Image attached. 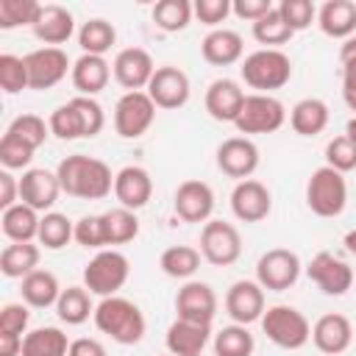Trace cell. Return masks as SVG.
Wrapping results in <instances>:
<instances>
[{
    "label": "cell",
    "mask_w": 356,
    "mask_h": 356,
    "mask_svg": "<svg viewBox=\"0 0 356 356\" xmlns=\"http://www.w3.org/2000/svg\"><path fill=\"white\" fill-rule=\"evenodd\" d=\"M275 6L270 0H234L231 3V14L245 19V22H259L264 14H270Z\"/></svg>",
    "instance_id": "f5cc1de1"
},
{
    "label": "cell",
    "mask_w": 356,
    "mask_h": 356,
    "mask_svg": "<svg viewBox=\"0 0 356 356\" xmlns=\"http://www.w3.org/2000/svg\"><path fill=\"white\" fill-rule=\"evenodd\" d=\"M175 314L178 320L211 325L217 314V295L206 281H186L175 295Z\"/></svg>",
    "instance_id": "e0dca14e"
},
{
    "label": "cell",
    "mask_w": 356,
    "mask_h": 356,
    "mask_svg": "<svg viewBox=\"0 0 356 356\" xmlns=\"http://www.w3.org/2000/svg\"><path fill=\"white\" fill-rule=\"evenodd\" d=\"M153 72L156 64L145 47H122L111 61V75L125 92H145Z\"/></svg>",
    "instance_id": "5bb4252c"
},
{
    "label": "cell",
    "mask_w": 356,
    "mask_h": 356,
    "mask_svg": "<svg viewBox=\"0 0 356 356\" xmlns=\"http://www.w3.org/2000/svg\"><path fill=\"white\" fill-rule=\"evenodd\" d=\"M75 242H78L81 248H89V250H106L100 214H83V217L75 222Z\"/></svg>",
    "instance_id": "681fc988"
},
{
    "label": "cell",
    "mask_w": 356,
    "mask_h": 356,
    "mask_svg": "<svg viewBox=\"0 0 356 356\" xmlns=\"http://www.w3.org/2000/svg\"><path fill=\"white\" fill-rule=\"evenodd\" d=\"M50 134L61 142H72V139H92L103 131L106 125V114H103V106L95 100V97H72L67 100L64 106H58L50 120Z\"/></svg>",
    "instance_id": "7a4b0ae2"
},
{
    "label": "cell",
    "mask_w": 356,
    "mask_h": 356,
    "mask_svg": "<svg viewBox=\"0 0 356 356\" xmlns=\"http://www.w3.org/2000/svg\"><path fill=\"white\" fill-rule=\"evenodd\" d=\"M239 75L259 95H270V92L284 89L289 83V78H292V61H289V56L284 50L261 47V50H253L250 56L242 58Z\"/></svg>",
    "instance_id": "277c9868"
},
{
    "label": "cell",
    "mask_w": 356,
    "mask_h": 356,
    "mask_svg": "<svg viewBox=\"0 0 356 356\" xmlns=\"http://www.w3.org/2000/svg\"><path fill=\"white\" fill-rule=\"evenodd\" d=\"M22 58L28 67V83L31 89H39V92L53 89L67 78V72H72V61L61 47H36Z\"/></svg>",
    "instance_id": "7c38bea8"
},
{
    "label": "cell",
    "mask_w": 356,
    "mask_h": 356,
    "mask_svg": "<svg viewBox=\"0 0 356 356\" xmlns=\"http://www.w3.org/2000/svg\"><path fill=\"white\" fill-rule=\"evenodd\" d=\"M217 167L222 175L245 181L259 170V147L250 136H228L217 145Z\"/></svg>",
    "instance_id": "2e32d148"
},
{
    "label": "cell",
    "mask_w": 356,
    "mask_h": 356,
    "mask_svg": "<svg viewBox=\"0 0 356 356\" xmlns=\"http://www.w3.org/2000/svg\"><path fill=\"white\" fill-rule=\"evenodd\" d=\"M259 323H261V331L267 334V339L284 350H300L312 339V325H309L306 314L286 303H275V306L264 309Z\"/></svg>",
    "instance_id": "8992f818"
},
{
    "label": "cell",
    "mask_w": 356,
    "mask_h": 356,
    "mask_svg": "<svg viewBox=\"0 0 356 356\" xmlns=\"http://www.w3.org/2000/svg\"><path fill=\"white\" fill-rule=\"evenodd\" d=\"M39 245L36 242H11L0 253V273L6 278H25L33 270H39Z\"/></svg>",
    "instance_id": "d6a6232c"
},
{
    "label": "cell",
    "mask_w": 356,
    "mask_h": 356,
    "mask_svg": "<svg viewBox=\"0 0 356 356\" xmlns=\"http://www.w3.org/2000/svg\"><path fill=\"white\" fill-rule=\"evenodd\" d=\"M348 203V184L345 175L334 167H317L306 181V206L317 217H339Z\"/></svg>",
    "instance_id": "52a82bcc"
},
{
    "label": "cell",
    "mask_w": 356,
    "mask_h": 356,
    "mask_svg": "<svg viewBox=\"0 0 356 356\" xmlns=\"http://www.w3.org/2000/svg\"><path fill=\"white\" fill-rule=\"evenodd\" d=\"M225 312L234 323L239 325H250L256 320H261L264 314V289L259 286V281H234L225 292Z\"/></svg>",
    "instance_id": "44dd1931"
},
{
    "label": "cell",
    "mask_w": 356,
    "mask_h": 356,
    "mask_svg": "<svg viewBox=\"0 0 356 356\" xmlns=\"http://www.w3.org/2000/svg\"><path fill=\"white\" fill-rule=\"evenodd\" d=\"M306 275L312 284H317L320 292L331 295V298H339L345 295L353 281H356V273L348 261H342L339 256L328 253V250H320L309 264H306Z\"/></svg>",
    "instance_id": "4fadbf2b"
},
{
    "label": "cell",
    "mask_w": 356,
    "mask_h": 356,
    "mask_svg": "<svg viewBox=\"0 0 356 356\" xmlns=\"http://www.w3.org/2000/svg\"><path fill=\"white\" fill-rule=\"evenodd\" d=\"M33 147L31 145H25L22 139H17L14 134H3V139H0V164H3V170H31V161H33Z\"/></svg>",
    "instance_id": "f6af8a7d"
},
{
    "label": "cell",
    "mask_w": 356,
    "mask_h": 356,
    "mask_svg": "<svg viewBox=\"0 0 356 356\" xmlns=\"http://www.w3.org/2000/svg\"><path fill=\"white\" fill-rule=\"evenodd\" d=\"M278 14L284 17V22L298 33V31H306L314 19H317V8L312 0H281L278 6Z\"/></svg>",
    "instance_id": "7dc6e473"
},
{
    "label": "cell",
    "mask_w": 356,
    "mask_h": 356,
    "mask_svg": "<svg viewBox=\"0 0 356 356\" xmlns=\"http://www.w3.org/2000/svg\"><path fill=\"white\" fill-rule=\"evenodd\" d=\"M328 106L320 97H303L289 111V125L298 136H317L328 125Z\"/></svg>",
    "instance_id": "4dcf8cb0"
},
{
    "label": "cell",
    "mask_w": 356,
    "mask_h": 356,
    "mask_svg": "<svg viewBox=\"0 0 356 356\" xmlns=\"http://www.w3.org/2000/svg\"><path fill=\"white\" fill-rule=\"evenodd\" d=\"M300 259L289 248H270L256 261V281L267 292H286L300 278Z\"/></svg>",
    "instance_id": "9c48e42d"
},
{
    "label": "cell",
    "mask_w": 356,
    "mask_h": 356,
    "mask_svg": "<svg viewBox=\"0 0 356 356\" xmlns=\"http://www.w3.org/2000/svg\"><path fill=\"white\" fill-rule=\"evenodd\" d=\"M325 164L334 167L337 172H350L356 170V145L342 134V136H334L328 145H325Z\"/></svg>",
    "instance_id": "c3c4849f"
},
{
    "label": "cell",
    "mask_w": 356,
    "mask_h": 356,
    "mask_svg": "<svg viewBox=\"0 0 356 356\" xmlns=\"http://www.w3.org/2000/svg\"><path fill=\"white\" fill-rule=\"evenodd\" d=\"M92 320H95L97 331L111 337V342H117V345H136V342H142L145 328H147L142 309L134 300L120 298V295L103 298L95 306V317Z\"/></svg>",
    "instance_id": "3957f363"
},
{
    "label": "cell",
    "mask_w": 356,
    "mask_h": 356,
    "mask_svg": "<svg viewBox=\"0 0 356 356\" xmlns=\"http://www.w3.org/2000/svg\"><path fill=\"white\" fill-rule=\"evenodd\" d=\"M211 339V325H200V323H189V320H172L167 328V350L170 356H200L203 348Z\"/></svg>",
    "instance_id": "4316f807"
},
{
    "label": "cell",
    "mask_w": 356,
    "mask_h": 356,
    "mask_svg": "<svg viewBox=\"0 0 356 356\" xmlns=\"http://www.w3.org/2000/svg\"><path fill=\"white\" fill-rule=\"evenodd\" d=\"M211 345H214V356H253L256 350L253 334L248 331V325H239V323L222 325L214 334Z\"/></svg>",
    "instance_id": "f35d334b"
},
{
    "label": "cell",
    "mask_w": 356,
    "mask_h": 356,
    "mask_svg": "<svg viewBox=\"0 0 356 356\" xmlns=\"http://www.w3.org/2000/svg\"><path fill=\"white\" fill-rule=\"evenodd\" d=\"M22 339L17 334H0V356H22Z\"/></svg>",
    "instance_id": "6f0895ef"
},
{
    "label": "cell",
    "mask_w": 356,
    "mask_h": 356,
    "mask_svg": "<svg viewBox=\"0 0 356 356\" xmlns=\"http://www.w3.org/2000/svg\"><path fill=\"white\" fill-rule=\"evenodd\" d=\"M67 356H106V348L95 337H78V339L70 342V353Z\"/></svg>",
    "instance_id": "9f6ffc18"
},
{
    "label": "cell",
    "mask_w": 356,
    "mask_h": 356,
    "mask_svg": "<svg viewBox=\"0 0 356 356\" xmlns=\"http://www.w3.org/2000/svg\"><path fill=\"white\" fill-rule=\"evenodd\" d=\"M192 17H195V8L189 0H159L153 6V22L167 33L184 31L192 22Z\"/></svg>",
    "instance_id": "60d3db41"
},
{
    "label": "cell",
    "mask_w": 356,
    "mask_h": 356,
    "mask_svg": "<svg viewBox=\"0 0 356 356\" xmlns=\"http://www.w3.org/2000/svg\"><path fill=\"white\" fill-rule=\"evenodd\" d=\"M39 211L25 203H17L0 214V228L8 242H33L39 236Z\"/></svg>",
    "instance_id": "1f68e13d"
},
{
    "label": "cell",
    "mask_w": 356,
    "mask_h": 356,
    "mask_svg": "<svg viewBox=\"0 0 356 356\" xmlns=\"http://www.w3.org/2000/svg\"><path fill=\"white\" fill-rule=\"evenodd\" d=\"M345 136L356 145V117H350V120H348V125H345Z\"/></svg>",
    "instance_id": "91938a15"
},
{
    "label": "cell",
    "mask_w": 356,
    "mask_h": 356,
    "mask_svg": "<svg viewBox=\"0 0 356 356\" xmlns=\"http://www.w3.org/2000/svg\"><path fill=\"white\" fill-rule=\"evenodd\" d=\"M295 36V31L284 22V17L278 14V8H273L270 14H264L259 22H253V39L264 47L281 50V44H286Z\"/></svg>",
    "instance_id": "b9f144b4"
},
{
    "label": "cell",
    "mask_w": 356,
    "mask_h": 356,
    "mask_svg": "<svg viewBox=\"0 0 356 356\" xmlns=\"http://www.w3.org/2000/svg\"><path fill=\"white\" fill-rule=\"evenodd\" d=\"M28 323H31V306L28 303H6L0 309V334L25 337Z\"/></svg>",
    "instance_id": "f907efd6"
},
{
    "label": "cell",
    "mask_w": 356,
    "mask_h": 356,
    "mask_svg": "<svg viewBox=\"0 0 356 356\" xmlns=\"http://www.w3.org/2000/svg\"><path fill=\"white\" fill-rule=\"evenodd\" d=\"M39 11H42V3L36 0H0V28L3 31L19 28V25L33 28Z\"/></svg>",
    "instance_id": "7bdbcfd3"
},
{
    "label": "cell",
    "mask_w": 356,
    "mask_h": 356,
    "mask_svg": "<svg viewBox=\"0 0 356 356\" xmlns=\"http://www.w3.org/2000/svg\"><path fill=\"white\" fill-rule=\"evenodd\" d=\"M342 97L350 111H356V56L342 58Z\"/></svg>",
    "instance_id": "db71d44e"
},
{
    "label": "cell",
    "mask_w": 356,
    "mask_h": 356,
    "mask_svg": "<svg viewBox=\"0 0 356 356\" xmlns=\"http://www.w3.org/2000/svg\"><path fill=\"white\" fill-rule=\"evenodd\" d=\"M70 339L56 325H42L25 334L22 339V356H67Z\"/></svg>",
    "instance_id": "e575fe53"
},
{
    "label": "cell",
    "mask_w": 356,
    "mask_h": 356,
    "mask_svg": "<svg viewBox=\"0 0 356 356\" xmlns=\"http://www.w3.org/2000/svg\"><path fill=\"white\" fill-rule=\"evenodd\" d=\"M6 131L14 134L17 139H22L25 145H31L33 150H39L47 142V136H50V125L39 114H19V117H14L8 122Z\"/></svg>",
    "instance_id": "ee69618b"
},
{
    "label": "cell",
    "mask_w": 356,
    "mask_h": 356,
    "mask_svg": "<svg viewBox=\"0 0 356 356\" xmlns=\"http://www.w3.org/2000/svg\"><path fill=\"white\" fill-rule=\"evenodd\" d=\"M342 245H345V250H348L350 256H356V228H350V231L345 234V239H342Z\"/></svg>",
    "instance_id": "680465c9"
},
{
    "label": "cell",
    "mask_w": 356,
    "mask_h": 356,
    "mask_svg": "<svg viewBox=\"0 0 356 356\" xmlns=\"http://www.w3.org/2000/svg\"><path fill=\"white\" fill-rule=\"evenodd\" d=\"M200 250L192 248V245H170L161 256H159V267L164 275L170 278H178V281H186L192 278L197 270H200Z\"/></svg>",
    "instance_id": "d590c367"
},
{
    "label": "cell",
    "mask_w": 356,
    "mask_h": 356,
    "mask_svg": "<svg viewBox=\"0 0 356 356\" xmlns=\"http://www.w3.org/2000/svg\"><path fill=\"white\" fill-rule=\"evenodd\" d=\"M92 292L86 286H67L61 289V298L56 303V314L61 323L67 325H81L89 317H95V306H92Z\"/></svg>",
    "instance_id": "8d00e7d4"
},
{
    "label": "cell",
    "mask_w": 356,
    "mask_h": 356,
    "mask_svg": "<svg viewBox=\"0 0 356 356\" xmlns=\"http://www.w3.org/2000/svg\"><path fill=\"white\" fill-rule=\"evenodd\" d=\"M200 256L214 267H231L242 256V236L225 220H209L200 228Z\"/></svg>",
    "instance_id": "30bf717a"
},
{
    "label": "cell",
    "mask_w": 356,
    "mask_h": 356,
    "mask_svg": "<svg viewBox=\"0 0 356 356\" xmlns=\"http://www.w3.org/2000/svg\"><path fill=\"white\" fill-rule=\"evenodd\" d=\"M156 120V103L147 92H125L114 106V131L122 139H139Z\"/></svg>",
    "instance_id": "8fae6325"
},
{
    "label": "cell",
    "mask_w": 356,
    "mask_h": 356,
    "mask_svg": "<svg viewBox=\"0 0 356 356\" xmlns=\"http://www.w3.org/2000/svg\"><path fill=\"white\" fill-rule=\"evenodd\" d=\"M150 195H153V178L145 167L128 164L114 172V197L120 200L122 209L139 211L142 206H147Z\"/></svg>",
    "instance_id": "cb8c5ba5"
},
{
    "label": "cell",
    "mask_w": 356,
    "mask_h": 356,
    "mask_svg": "<svg viewBox=\"0 0 356 356\" xmlns=\"http://www.w3.org/2000/svg\"><path fill=\"white\" fill-rule=\"evenodd\" d=\"M317 25L331 39H350L356 33V3L353 0H325L317 8Z\"/></svg>",
    "instance_id": "f1b7e54d"
},
{
    "label": "cell",
    "mask_w": 356,
    "mask_h": 356,
    "mask_svg": "<svg viewBox=\"0 0 356 356\" xmlns=\"http://www.w3.org/2000/svg\"><path fill=\"white\" fill-rule=\"evenodd\" d=\"M19 295H22V303H28L31 309H50L58 303L61 286L50 270H33L31 275L22 278Z\"/></svg>",
    "instance_id": "f546056e"
},
{
    "label": "cell",
    "mask_w": 356,
    "mask_h": 356,
    "mask_svg": "<svg viewBox=\"0 0 356 356\" xmlns=\"http://www.w3.org/2000/svg\"><path fill=\"white\" fill-rule=\"evenodd\" d=\"M31 31L39 42H44V47H58V44L70 42V36L75 33V17L64 6L47 3V6H42Z\"/></svg>",
    "instance_id": "d4e9b609"
},
{
    "label": "cell",
    "mask_w": 356,
    "mask_h": 356,
    "mask_svg": "<svg viewBox=\"0 0 356 356\" xmlns=\"http://www.w3.org/2000/svg\"><path fill=\"white\" fill-rule=\"evenodd\" d=\"M312 342L320 353L339 356L353 342V323L339 312H328V314L317 317V323L312 325Z\"/></svg>",
    "instance_id": "603a6c76"
},
{
    "label": "cell",
    "mask_w": 356,
    "mask_h": 356,
    "mask_svg": "<svg viewBox=\"0 0 356 356\" xmlns=\"http://www.w3.org/2000/svg\"><path fill=\"white\" fill-rule=\"evenodd\" d=\"M117 42V31L108 19L103 17H95V19H86L81 28H78V44L83 53L89 56H106Z\"/></svg>",
    "instance_id": "74e56055"
},
{
    "label": "cell",
    "mask_w": 356,
    "mask_h": 356,
    "mask_svg": "<svg viewBox=\"0 0 356 356\" xmlns=\"http://www.w3.org/2000/svg\"><path fill=\"white\" fill-rule=\"evenodd\" d=\"M61 195L58 175L44 167H31L19 175V203L36 209V211H53L56 200Z\"/></svg>",
    "instance_id": "ac0fdd59"
},
{
    "label": "cell",
    "mask_w": 356,
    "mask_h": 356,
    "mask_svg": "<svg viewBox=\"0 0 356 356\" xmlns=\"http://www.w3.org/2000/svg\"><path fill=\"white\" fill-rule=\"evenodd\" d=\"M270 209H273V195L261 181L245 178V181H236V186L231 189V211L236 220L261 222L270 214Z\"/></svg>",
    "instance_id": "ffe728a7"
},
{
    "label": "cell",
    "mask_w": 356,
    "mask_h": 356,
    "mask_svg": "<svg viewBox=\"0 0 356 356\" xmlns=\"http://www.w3.org/2000/svg\"><path fill=\"white\" fill-rule=\"evenodd\" d=\"M19 203V178L11 170H0V209H11Z\"/></svg>",
    "instance_id": "11a10c76"
},
{
    "label": "cell",
    "mask_w": 356,
    "mask_h": 356,
    "mask_svg": "<svg viewBox=\"0 0 356 356\" xmlns=\"http://www.w3.org/2000/svg\"><path fill=\"white\" fill-rule=\"evenodd\" d=\"M172 209L184 222H209L211 211H214V189L206 181L189 178V181L178 184Z\"/></svg>",
    "instance_id": "d6986e66"
},
{
    "label": "cell",
    "mask_w": 356,
    "mask_h": 356,
    "mask_svg": "<svg viewBox=\"0 0 356 356\" xmlns=\"http://www.w3.org/2000/svg\"><path fill=\"white\" fill-rule=\"evenodd\" d=\"M70 239H75V222L61 214V211H47L42 214V222H39V236L36 242L47 250H61L64 245H70Z\"/></svg>",
    "instance_id": "ab89813d"
},
{
    "label": "cell",
    "mask_w": 356,
    "mask_h": 356,
    "mask_svg": "<svg viewBox=\"0 0 356 356\" xmlns=\"http://www.w3.org/2000/svg\"><path fill=\"white\" fill-rule=\"evenodd\" d=\"M145 92L150 95V100L156 103V108L172 111V108L186 106L192 86H189V75L181 67L164 64V67H156V72H153V78H150V83H147Z\"/></svg>",
    "instance_id": "9a60e30c"
},
{
    "label": "cell",
    "mask_w": 356,
    "mask_h": 356,
    "mask_svg": "<svg viewBox=\"0 0 356 356\" xmlns=\"http://www.w3.org/2000/svg\"><path fill=\"white\" fill-rule=\"evenodd\" d=\"M100 222H103V239H106V248H117V245H128L139 236V217L136 211L131 209H108L100 214Z\"/></svg>",
    "instance_id": "836d02e7"
},
{
    "label": "cell",
    "mask_w": 356,
    "mask_h": 356,
    "mask_svg": "<svg viewBox=\"0 0 356 356\" xmlns=\"http://www.w3.org/2000/svg\"><path fill=\"white\" fill-rule=\"evenodd\" d=\"M242 53H245V42L231 28H214L200 42V56L214 67H231L242 58Z\"/></svg>",
    "instance_id": "83f0119b"
},
{
    "label": "cell",
    "mask_w": 356,
    "mask_h": 356,
    "mask_svg": "<svg viewBox=\"0 0 356 356\" xmlns=\"http://www.w3.org/2000/svg\"><path fill=\"white\" fill-rule=\"evenodd\" d=\"M128 275H131L128 256L120 253L117 248H106V250H97L86 261V267H83V286L92 295L111 298V295H117L125 286Z\"/></svg>",
    "instance_id": "5b68a950"
},
{
    "label": "cell",
    "mask_w": 356,
    "mask_h": 356,
    "mask_svg": "<svg viewBox=\"0 0 356 356\" xmlns=\"http://www.w3.org/2000/svg\"><path fill=\"white\" fill-rule=\"evenodd\" d=\"M286 122V108L278 97L273 95H248L245 106L234 122V128L242 136H253V134H275L281 125Z\"/></svg>",
    "instance_id": "ba28073f"
},
{
    "label": "cell",
    "mask_w": 356,
    "mask_h": 356,
    "mask_svg": "<svg viewBox=\"0 0 356 356\" xmlns=\"http://www.w3.org/2000/svg\"><path fill=\"white\" fill-rule=\"evenodd\" d=\"M192 8H195V17H197L203 25H209V28L214 31L220 22L228 19V14H231V0H195Z\"/></svg>",
    "instance_id": "816d5d0a"
},
{
    "label": "cell",
    "mask_w": 356,
    "mask_h": 356,
    "mask_svg": "<svg viewBox=\"0 0 356 356\" xmlns=\"http://www.w3.org/2000/svg\"><path fill=\"white\" fill-rule=\"evenodd\" d=\"M0 86H3L6 95H19L22 89H31L25 58H19L14 53L0 56Z\"/></svg>",
    "instance_id": "bcb514c9"
},
{
    "label": "cell",
    "mask_w": 356,
    "mask_h": 356,
    "mask_svg": "<svg viewBox=\"0 0 356 356\" xmlns=\"http://www.w3.org/2000/svg\"><path fill=\"white\" fill-rule=\"evenodd\" d=\"M72 86L78 89V95L83 97H95L100 95L108 81H111V64L106 61V56H89V53H81L75 61H72Z\"/></svg>",
    "instance_id": "484cf974"
},
{
    "label": "cell",
    "mask_w": 356,
    "mask_h": 356,
    "mask_svg": "<svg viewBox=\"0 0 356 356\" xmlns=\"http://www.w3.org/2000/svg\"><path fill=\"white\" fill-rule=\"evenodd\" d=\"M353 273H356V270H353Z\"/></svg>",
    "instance_id": "94428289"
},
{
    "label": "cell",
    "mask_w": 356,
    "mask_h": 356,
    "mask_svg": "<svg viewBox=\"0 0 356 356\" xmlns=\"http://www.w3.org/2000/svg\"><path fill=\"white\" fill-rule=\"evenodd\" d=\"M245 97L248 95L239 86V81H234V78H217V81L209 83L203 103H206V111H209L211 120L231 122L234 125L236 117H239V111H242V106H245Z\"/></svg>",
    "instance_id": "7402d4cb"
},
{
    "label": "cell",
    "mask_w": 356,
    "mask_h": 356,
    "mask_svg": "<svg viewBox=\"0 0 356 356\" xmlns=\"http://www.w3.org/2000/svg\"><path fill=\"white\" fill-rule=\"evenodd\" d=\"M61 192L81 197V200H103L106 195L114 192V175L111 167L95 156L72 153L58 161L56 167Z\"/></svg>",
    "instance_id": "6da1fadb"
}]
</instances>
